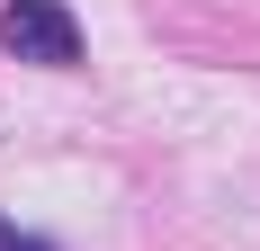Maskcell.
<instances>
[{
  "label": "cell",
  "instance_id": "cell-2",
  "mask_svg": "<svg viewBox=\"0 0 260 251\" xmlns=\"http://www.w3.org/2000/svg\"><path fill=\"white\" fill-rule=\"evenodd\" d=\"M0 251H54V242H36V233H18L9 215H0Z\"/></svg>",
  "mask_w": 260,
  "mask_h": 251
},
{
  "label": "cell",
  "instance_id": "cell-1",
  "mask_svg": "<svg viewBox=\"0 0 260 251\" xmlns=\"http://www.w3.org/2000/svg\"><path fill=\"white\" fill-rule=\"evenodd\" d=\"M0 45L18 63H81V27L63 0H9L0 9Z\"/></svg>",
  "mask_w": 260,
  "mask_h": 251
}]
</instances>
